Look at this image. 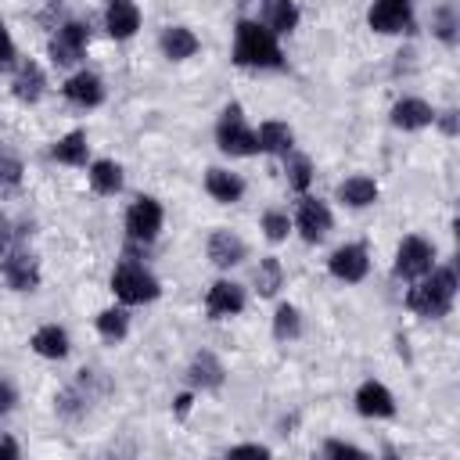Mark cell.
Masks as SVG:
<instances>
[{"label": "cell", "instance_id": "1", "mask_svg": "<svg viewBox=\"0 0 460 460\" xmlns=\"http://www.w3.org/2000/svg\"><path fill=\"white\" fill-rule=\"evenodd\" d=\"M234 61L241 68H280L284 54L277 47V36L262 22H237L234 32Z\"/></svg>", "mask_w": 460, "mask_h": 460}, {"label": "cell", "instance_id": "2", "mask_svg": "<svg viewBox=\"0 0 460 460\" xmlns=\"http://www.w3.org/2000/svg\"><path fill=\"white\" fill-rule=\"evenodd\" d=\"M453 298H456V273L449 266H442V270L431 273V280H424L420 288H413L406 295V305L413 313H420V316L438 320V316H446L453 309Z\"/></svg>", "mask_w": 460, "mask_h": 460}, {"label": "cell", "instance_id": "3", "mask_svg": "<svg viewBox=\"0 0 460 460\" xmlns=\"http://www.w3.org/2000/svg\"><path fill=\"white\" fill-rule=\"evenodd\" d=\"M111 291H115V298H122L126 305H140V302H151V298H158V280L144 270V266H137V262H119L115 266V273H111Z\"/></svg>", "mask_w": 460, "mask_h": 460}, {"label": "cell", "instance_id": "4", "mask_svg": "<svg viewBox=\"0 0 460 460\" xmlns=\"http://www.w3.org/2000/svg\"><path fill=\"white\" fill-rule=\"evenodd\" d=\"M216 144L219 151L226 155H255L259 151V140L255 133L244 126V115H241V104H226L219 122H216Z\"/></svg>", "mask_w": 460, "mask_h": 460}, {"label": "cell", "instance_id": "5", "mask_svg": "<svg viewBox=\"0 0 460 460\" xmlns=\"http://www.w3.org/2000/svg\"><path fill=\"white\" fill-rule=\"evenodd\" d=\"M86 40H90V29L83 22H65L50 36V61L54 65H75L86 50Z\"/></svg>", "mask_w": 460, "mask_h": 460}, {"label": "cell", "instance_id": "6", "mask_svg": "<svg viewBox=\"0 0 460 460\" xmlns=\"http://www.w3.org/2000/svg\"><path fill=\"white\" fill-rule=\"evenodd\" d=\"M126 230L133 241H155L162 230V205L155 198H137L126 212Z\"/></svg>", "mask_w": 460, "mask_h": 460}, {"label": "cell", "instance_id": "7", "mask_svg": "<svg viewBox=\"0 0 460 460\" xmlns=\"http://www.w3.org/2000/svg\"><path fill=\"white\" fill-rule=\"evenodd\" d=\"M431 259H435V248L424 241V237H406L395 252V273L413 280V277H424L431 270Z\"/></svg>", "mask_w": 460, "mask_h": 460}, {"label": "cell", "instance_id": "8", "mask_svg": "<svg viewBox=\"0 0 460 460\" xmlns=\"http://www.w3.org/2000/svg\"><path fill=\"white\" fill-rule=\"evenodd\" d=\"M413 18V0H374L367 22L374 32H402Z\"/></svg>", "mask_w": 460, "mask_h": 460}, {"label": "cell", "instance_id": "9", "mask_svg": "<svg viewBox=\"0 0 460 460\" xmlns=\"http://www.w3.org/2000/svg\"><path fill=\"white\" fill-rule=\"evenodd\" d=\"M244 309V288L234 280H216L205 295V313L208 320H223V316H237Z\"/></svg>", "mask_w": 460, "mask_h": 460}, {"label": "cell", "instance_id": "10", "mask_svg": "<svg viewBox=\"0 0 460 460\" xmlns=\"http://www.w3.org/2000/svg\"><path fill=\"white\" fill-rule=\"evenodd\" d=\"M327 270H331L338 280H345V284H356V280H363V277H367V270H370L367 248H363V244H341V248L331 255Z\"/></svg>", "mask_w": 460, "mask_h": 460}, {"label": "cell", "instance_id": "11", "mask_svg": "<svg viewBox=\"0 0 460 460\" xmlns=\"http://www.w3.org/2000/svg\"><path fill=\"white\" fill-rule=\"evenodd\" d=\"M0 273H4V280H7L14 291H36V288H40V266H36V259H32L29 252H11V255H4Z\"/></svg>", "mask_w": 460, "mask_h": 460}, {"label": "cell", "instance_id": "12", "mask_svg": "<svg viewBox=\"0 0 460 460\" xmlns=\"http://www.w3.org/2000/svg\"><path fill=\"white\" fill-rule=\"evenodd\" d=\"M298 230H302V237L309 241V244H316V241H323L327 237V230H331V208L320 201V198H302V205H298Z\"/></svg>", "mask_w": 460, "mask_h": 460}, {"label": "cell", "instance_id": "13", "mask_svg": "<svg viewBox=\"0 0 460 460\" xmlns=\"http://www.w3.org/2000/svg\"><path fill=\"white\" fill-rule=\"evenodd\" d=\"M356 410L363 417H395V399L381 381H363L356 392Z\"/></svg>", "mask_w": 460, "mask_h": 460}, {"label": "cell", "instance_id": "14", "mask_svg": "<svg viewBox=\"0 0 460 460\" xmlns=\"http://www.w3.org/2000/svg\"><path fill=\"white\" fill-rule=\"evenodd\" d=\"M61 93H65V101H72V104H79V108H97V104L104 101V83H101L93 72H75V75L61 86Z\"/></svg>", "mask_w": 460, "mask_h": 460}, {"label": "cell", "instance_id": "15", "mask_svg": "<svg viewBox=\"0 0 460 460\" xmlns=\"http://www.w3.org/2000/svg\"><path fill=\"white\" fill-rule=\"evenodd\" d=\"M205 252H208V259H212L219 270H226V266H237L248 248H244V241H241L237 234H230V230H212Z\"/></svg>", "mask_w": 460, "mask_h": 460}, {"label": "cell", "instance_id": "16", "mask_svg": "<svg viewBox=\"0 0 460 460\" xmlns=\"http://www.w3.org/2000/svg\"><path fill=\"white\" fill-rule=\"evenodd\" d=\"M431 122H435V111H431V104L420 101V97H402V101H395V108H392V126H395V129H424V126H431Z\"/></svg>", "mask_w": 460, "mask_h": 460}, {"label": "cell", "instance_id": "17", "mask_svg": "<svg viewBox=\"0 0 460 460\" xmlns=\"http://www.w3.org/2000/svg\"><path fill=\"white\" fill-rule=\"evenodd\" d=\"M104 25L115 40H129L137 29H140V11L133 0H111L108 11H104Z\"/></svg>", "mask_w": 460, "mask_h": 460}, {"label": "cell", "instance_id": "18", "mask_svg": "<svg viewBox=\"0 0 460 460\" xmlns=\"http://www.w3.org/2000/svg\"><path fill=\"white\" fill-rule=\"evenodd\" d=\"M43 86H47V75H43V68L36 61H25L18 68V75H14V83H11V90H14V97L22 104H36L43 97Z\"/></svg>", "mask_w": 460, "mask_h": 460}, {"label": "cell", "instance_id": "19", "mask_svg": "<svg viewBox=\"0 0 460 460\" xmlns=\"http://www.w3.org/2000/svg\"><path fill=\"white\" fill-rule=\"evenodd\" d=\"M205 190L223 201V205H234L241 194H244V180L237 172H226V169H208L205 172Z\"/></svg>", "mask_w": 460, "mask_h": 460}, {"label": "cell", "instance_id": "20", "mask_svg": "<svg viewBox=\"0 0 460 460\" xmlns=\"http://www.w3.org/2000/svg\"><path fill=\"white\" fill-rule=\"evenodd\" d=\"M187 381L194 388H219L223 385V363L212 352H194V359L187 367Z\"/></svg>", "mask_w": 460, "mask_h": 460}, {"label": "cell", "instance_id": "21", "mask_svg": "<svg viewBox=\"0 0 460 460\" xmlns=\"http://www.w3.org/2000/svg\"><path fill=\"white\" fill-rule=\"evenodd\" d=\"M255 140H259V151H266V155H291V147H295V133L288 122H262Z\"/></svg>", "mask_w": 460, "mask_h": 460}, {"label": "cell", "instance_id": "22", "mask_svg": "<svg viewBox=\"0 0 460 460\" xmlns=\"http://www.w3.org/2000/svg\"><path fill=\"white\" fill-rule=\"evenodd\" d=\"M262 25L277 32H291L298 25V7L295 0H262Z\"/></svg>", "mask_w": 460, "mask_h": 460}, {"label": "cell", "instance_id": "23", "mask_svg": "<svg viewBox=\"0 0 460 460\" xmlns=\"http://www.w3.org/2000/svg\"><path fill=\"white\" fill-rule=\"evenodd\" d=\"M198 50V36L187 29V25H169L165 32H162V54L169 58V61H183V58H190Z\"/></svg>", "mask_w": 460, "mask_h": 460}, {"label": "cell", "instance_id": "24", "mask_svg": "<svg viewBox=\"0 0 460 460\" xmlns=\"http://www.w3.org/2000/svg\"><path fill=\"white\" fill-rule=\"evenodd\" d=\"M43 359H65L68 356V334L58 327V323H47V327H40L36 334H32V341H29Z\"/></svg>", "mask_w": 460, "mask_h": 460}, {"label": "cell", "instance_id": "25", "mask_svg": "<svg viewBox=\"0 0 460 460\" xmlns=\"http://www.w3.org/2000/svg\"><path fill=\"white\" fill-rule=\"evenodd\" d=\"M338 198H341L345 205H352V208H367V205L377 201V183H374L370 176H349V180L338 187Z\"/></svg>", "mask_w": 460, "mask_h": 460}, {"label": "cell", "instance_id": "26", "mask_svg": "<svg viewBox=\"0 0 460 460\" xmlns=\"http://www.w3.org/2000/svg\"><path fill=\"white\" fill-rule=\"evenodd\" d=\"M50 158H54V162H65V165H86V133H83V129L65 133V137L50 147Z\"/></svg>", "mask_w": 460, "mask_h": 460}, {"label": "cell", "instance_id": "27", "mask_svg": "<svg viewBox=\"0 0 460 460\" xmlns=\"http://www.w3.org/2000/svg\"><path fill=\"white\" fill-rule=\"evenodd\" d=\"M90 187H93L97 194H115V190L122 187V169H119V162L97 158V162L90 165Z\"/></svg>", "mask_w": 460, "mask_h": 460}, {"label": "cell", "instance_id": "28", "mask_svg": "<svg viewBox=\"0 0 460 460\" xmlns=\"http://www.w3.org/2000/svg\"><path fill=\"white\" fill-rule=\"evenodd\" d=\"M302 334V316H298V309L295 305H277V313H273V338L277 341H291V338H298Z\"/></svg>", "mask_w": 460, "mask_h": 460}, {"label": "cell", "instance_id": "29", "mask_svg": "<svg viewBox=\"0 0 460 460\" xmlns=\"http://www.w3.org/2000/svg\"><path fill=\"white\" fill-rule=\"evenodd\" d=\"M22 158L11 151V147H0V194H11V190H18V183H22Z\"/></svg>", "mask_w": 460, "mask_h": 460}, {"label": "cell", "instance_id": "30", "mask_svg": "<svg viewBox=\"0 0 460 460\" xmlns=\"http://www.w3.org/2000/svg\"><path fill=\"white\" fill-rule=\"evenodd\" d=\"M280 284H284V270H280V262H277L273 255L262 259L259 270H255V288H259V295H277Z\"/></svg>", "mask_w": 460, "mask_h": 460}, {"label": "cell", "instance_id": "31", "mask_svg": "<svg viewBox=\"0 0 460 460\" xmlns=\"http://www.w3.org/2000/svg\"><path fill=\"white\" fill-rule=\"evenodd\" d=\"M97 331L108 338V341H122L126 331H129V316L122 309H104L97 313Z\"/></svg>", "mask_w": 460, "mask_h": 460}, {"label": "cell", "instance_id": "32", "mask_svg": "<svg viewBox=\"0 0 460 460\" xmlns=\"http://www.w3.org/2000/svg\"><path fill=\"white\" fill-rule=\"evenodd\" d=\"M456 25H460V18H456V7H453V4H442V7L431 14V29H435V36H438L442 43H456Z\"/></svg>", "mask_w": 460, "mask_h": 460}, {"label": "cell", "instance_id": "33", "mask_svg": "<svg viewBox=\"0 0 460 460\" xmlns=\"http://www.w3.org/2000/svg\"><path fill=\"white\" fill-rule=\"evenodd\" d=\"M309 180H313V165H309V158H305V155H291V158H288V183H291L295 190H305Z\"/></svg>", "mask_w": 460, "mask_h": 460}, {"label": "cell", "instance_id": "34", "mask_svg": "<svg viewBox=\"0 0 460 460\" xmlns=\"http://www.w3.org/2000/svg\"><path fill=\"white\" fill-rule=\"evenodd\" d=\"M83 410H86V395H83L79 388H65V392L58 395V413H61V417L72 420V417H79Z\"/></svg>", "mask_w": 460, "mask_h": 460}, {"label": "cell", "instance_id": "35", "mask_svg": "<svg viewBox=\"0 0 460 460\" xmlns=\"http://www.w3.org/2000/svg\"><path fill=\"white\" fill-rule=\"evenodd\" d=\"M262 230H266V237L277 244V241H284V237H288L291 219H288L284 212H277V208H273V212H266V216H262Z\"/></svg>", "mask_w": 460, "mask_h": 460}, {"label": "cell", "instance_id": "36", "mask_svg": "<svg viewBox=\"0 0 460 460\" xmlns=\"http://www.w3.org/2000/svg\"><path fill=\"white\" fill-rule=\"evenodd\" d=\"M323 453H327V456H352V460H363V456H367L359 446H352V442H338V438H331V442L323 446Z\"/></svg>", "mask_w": 460, "mask_h": 460}, {"label": "cell", "instance_id": "37", "mask_svg": "<svg viewBox=\"0 0 460 460\" xmlns=\"http://www.w3.org/2000/svg\"><path fill=\"white\" fill-rule=\"evenodd\" d=\"M7 65H14V40H11L7 25L0 22V68H7Z\"/></svg>", "mask_w": 460, "mask_h": 460}, {"label": "cell", "instance_id": "38", "mask_svg": "<svg viewBox=\"0 0 460 460\" xmlns=\"http://www.w3.org/2000/svg\"><path fill=\"white\" fill-rule=\"evenodd\" d=\"M14 402H18L14 385H11L7 377H0V417H4V413H11V410H14Z\"/></svg>", "mask_w": 460, "mask_h": 460}, {"label": "cell", "instance_id": "39", "mask_svg": "<svg viewBox=\"0 0 460 460\" xmlns=\"http://www.w3.org/2000/svg\"><path fill=\"white\" fill-rule=\"evenodd\" d=\"M230 456H270V449H266V446L248 442V446H234V449H230Z\"/></svg>", "mask_w": 460, "mask_h": 460}, {"label": "cell", "instance_id": "40", "mask_svg": "<svg viewBox=\"0 0 460 460\" xmlns=\"http://www.w3.org/2000/svg\"><path fill=\"white\" fill-rule=\"evenodd\" d=\"M438 119V126H442V133H456V111H442V115H435Z\"/></svg>", "mask_w": 460, "mask_h": 460}, {"label": "cell", "instance_id": "41", "mask_svg": "<svg viewBox=\"0 0 460 460\" xmlns=\"http://www.w3.org/2000/svg\"><path fill=\"white\" fill-rule=\"evenodd\" d=\"M7 244H11V226H7V219L0 216V255L7 252Z\"/></svg>", "mask_w": 460, "mask_h": 460}, {"label": "cell", "instance_id": "42", "mask_svg": "<svg viewBox=\"0 0 460 460\" xmlns=\"http://www.w3.org/2000/svg\"><path fill=\"white\" fill-rule=\"evenodd\" d=\"M0 456H18V442H11V438H0Z\"/></svg>", "mask_w": 460, "mask_h": 460}, {"label": "cell", "instance_id": "43", "mask_svg": "<svg viewBox=\"0 0 460 460\" xmlns=\"http://www.w3.org/2000/svg\"><path fill=\"white\" fill-rule=\"evenodd\" d=\"M190 413V395H176V417H187Z\"/></svg>", "mask_w": 460, "mask_h": 460}]
</instances>
